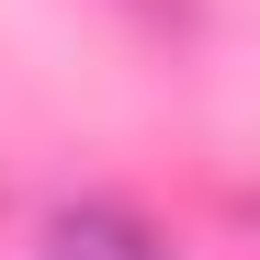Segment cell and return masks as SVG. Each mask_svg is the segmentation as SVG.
Instances as JSON below:
<instances>
[{"mask_svg": "<svg viewBox=\"0 0 260 260\" xmlns=\"http://www.w3.org/2000/svg\"><path fill=\"white\" fill-rule=\"evenodd\" d=\"M46 260H170L147 215H124V204H68L57 226H46Z\"/></svg>", "mask_w": 260, "mask_h": 260, "instance_id": "cell-1", "label": "cell"}]
</instances>
